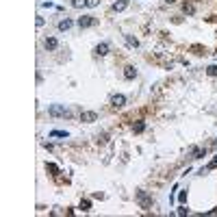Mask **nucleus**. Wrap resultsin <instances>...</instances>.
<instances>
[{
    "mask_svg": "<svg viewBox=\"0 0 217 217\" xmlns=\"http://www.w3.org/2000/svg\"><path fill=\"white\" fill-rule=\"evenodd\" d=\"M48 115H52V117H69V109L65 104H50L48 107Z\"/></svg>",
    "mask_w": 217,
    "mask_h": 217,
    "instance_id": "f03ea898",
    "label": "nucleus"
},
{
    "mask_svg": "<svg viewBox=\"0 0 217 217\" xmlns=\"http://www.w3.org/2000/svg\"><path fill=\"white\" fill-rule=\"evenodd\" d=\"M135 76H137V69H135L133 65H128V67H126V72H124V78H128V80H133Z\"/></svg>",
    "mask_w": 217,
    "mask_h": 217,
    "instance_id": "6e6552de",
    "label": "nucleus"
},
{
    "mask_svg": "<svg viewBox=\"0 0 217 217\" xmlns=\"http://www.w3.org/2000/svg\"><path fill=\"white\" fill-rule=\"evenodd\" d=\"M191 50H193L196 54H202V48H200V46H191Z\"/></svg>",
    "mask_w": 217,
    "mask_h": 217,
    "instance_id": "aec40b11",
    "label": "nucleus"
},
{
    "mask_svg": "<svg viewBox=\"0 0 217 217\" xmlns=\"http://www.w3.org/2000/svg\"><path fill=\"white\" fill-rule=\"evenodd\" d=\"M133 130H135V133H143V130H146V124L139 122V124H135V126H133Z\"/></svg>",
    "mask_w": 217,
    "mask_h": 217,
    "instance_id": "f3484780",
    "label": "nucleus"
},
{
    "mask_svg": "<svg viewBox=\"0 0 217 217\" xmlns=\"http://www.w3.org/2000/svg\"><path fill=\"white\" fill-rule=\"evenodd\" d=\"M215 167H217V154H215V159L206 165V167H202V170H200V174H204V172H208V170H215Z\"/></svg>",
    "mask_w": 217,
    "mask_h": 217,
    "instance_id": "9b49d317",
    "label": "nucleus"
},
{
    "mask_svg": "<svg viewBox=\"0 0 217 217\" xmlns=\"http://www.w3.org/2000/svg\"><path fill=\"white\" fill-rule=\"evenodd\" d=\"M191 154H193V159H202L204 154H206V148L202 150V148H191Z\"/></svg>",
    "mask_w": 217,
    "mask_h": 217,
    "instance_id": "1a4fd4ad",
    "label": "nucleus"
},
{
    "mask_svg": "<svg viewBox=\"0 0 217 217\" xmlns=\"http://www.w3.org/2000/svg\"><path fill=\"white\" fill-rule=\"evenodd\" d=\"M80 211H91V202L89 200H83L80 202Z\"/></svg>",
    "mask_w": 217,
    "mask_h": 217,
    "instance_id": "a211bd4d",
    "label": "nucleus"
},
{
    "mask_svg": "<svg viewBox=\"0 0 217 217\" xmlns=\"http://www.w3.org/2000/svg\"><path fill=\"white\" fill-rule=\"evenodd\" d=\"M206 74L208 76H217V65H208L206 67Z\"/></svg>",
    "mask_w": 217,
    "mask_h": 217,
    "instance_id": "2eb2a0df",
    "label": "nucleus"
},
{
    "mask_svg": "<svg viewBox=\"0 0 217 217\" xmlns=\"http://www.w3.org/2000/svg\"><path fill=\"white\" fill-rule=\"evenodd\" d=\"M46 170H48V172H52V174H59V167H57L54 163H48V165H46Z\"/></svg>",
    "mask_w": 217,
    "mask_h": 217,
    "instance_id": "dca6fc26",
    "label": "nucleus"
},
{
    "mask_svg": "<svg viewBox=\"0 0 217 217\" xmlns=\"http://www.w3.org/2000/svg\"><path fill=\"white\" fill-rule=\"evenodd\" d=\"M69 26H72V20H61L59 22V31H67Z\"/></svg>",
    "mask_w": 217,
    "mask_h": 217,
    "instance_id": "f8f14e48",
    "label": "nucleus"
},
{
    "mask_svg": "<svg viewBox=\"0 0 217 217\" xmlns=\"http://www.w3.org/2000/svg\"><path fill=\"white\" fill-rule=\"evenodd\" d=\"M126 7H128V0H119V2L113 5V11H124Z\"/></svg>",
    "mask_w": 217,
    "mask_h": 217,
    "instance_id": "9d476101",
    "label": "nucleus"
},
{
    "mask_svg": "<svg viewBox=\"0 0 217 217\" xmlns=\"http://www.w3.org/2000/svg\"><path fill=\"white\" fill-rule=\"evenodd\" d=\"M126 43L133 46V48H137V46H139V39H135L133 35H126Z\"/></svg>",
    "mask_w": 217,
    "mask_h": 217,
    "instance_id": "ddd939ff",
    "label": "nucleus"
},
{
    "mask_svg": "<svg viewBox=\"0 0 217 217\" xmlns=\"http://www.w3.org/2000/svg\"><path fill=\"white\" fill-rule=\"evenodd\" d=\"M95 22H98V20H95L93 15H83V17L78 20V26H80V28H89V26H93Z\"/></svg>",
    "mask_w": 217,
    "mask_h": 217,
    "instance_id": "20e7f679",
    "label": "nucleus"
},
{
    "mask_svg": "<svg viewBox=\"0 0 217 217\" xmlns=\"http://www.w3.org/2000/svg\"><path fill=\"white\" fill-rule=\"evenodd\" d=\"M43 46H46V50H57V46H59V41H57L54 37H48V39L43 41Z\"/></svg>",
    "mask_w": 217,
    "mask_h": 217,
    "instance_id": "0eeeda50",
    "label": "nucleus"
},
{
    "mask_svg": "<svg viewBox=\"0 0 217 217\" xmlns=\"http://www.w3.org/2000/svg\"><path fill=\"white\" fill-rule=\"evenodd\" d=\"M100 0H85V7H95Z\"/></svg>",
    "mask_w": 217,
    "mask_h": 217,
    "instance_id": "6ab92c4d",
    "label": "nucleus"
},
{
    "mask_svg": "<svg viewBox=\"0 0 217 217\" xmlns=\"http://www.w3.org/2000/svg\"><path fill=\"white\" fill-rule=\"evenodd\" d=\"M50 137H65L67 139V133L65 130H50Z\"/></svg>",
    "mask_w": 217,
    "mask_h": 217,
    "instance_id": "4468645a",
    "label": "nucleus"
},
{
    "mask_svg": "<svg viewBox=\"0 0 217 217\" xmlns=\"http://www.w3.org/2000/svg\"><path fill=\"white\" fill-rule=\"evenodd\" d=\"M165 2H176V0H165Z\"/></svg>",
    "mask_w": 217,
    "mask_h": 217,
    "instance_id": "4be33fe9",
    "label": "nucleus"
},
{
    "mask_svg": "<svg viewBox=\"0 0 217 217\" xmlns=\"http://www.w3.org/2000/svg\"><path fill=\"white\" fill-rule=\"evenodd\" d=\"M95 54H98V57H104V54H109V43H107V41L98 43V46H95Z\"/></svg>",
    "mask_w": 217,
    "mask_h": 217,
    "instance_id": "423d86ee",
    "label": "nucleus"
},
{
    "mask_svg": "<svg viewBox=\"0 0 217 217\" xmlns=\"http://www.w3.org/2000/svg\"><path fill=\"white\" fill-rule=\"evenodd\" d=\"M95 119H98V113H95V111H83L80 113V122L91 124V122H95Z\"/></svg>",
    "mask_w": 217,
    "mask_h": 217,
    "instance_id": "39448f33",
    "label": "nucleus"
},
{
    "mask_svg": "<svg viewBox=\"0 0 217 217\" xmlns=\"http://www.w3.org/2000/svg\"><path fill=\"white\" fill-rule=\"evenodd\" d=\"M124 104H126V95H122V93L111 95V107H113V109H122Z\"/></svg>",
    "mask_w": 217,
    "mask_h": 217,
    "instance_id": "7ed1b4c3",
    "label": "nucleus"
},
{
    "mask_svg": "<svg viewBox=\"0 0 217 217\" xmlns=\"http://www.w3.org/2000/svg\"><path fill=\"white\" fill-rule=\"evenodd\" d=\"M135 200H137V204L141 206V208H152V198L148 196V191H143V189H139L137 193H135Z\"/></svg>",
    "mask_w": 217,
    "mask_h": 217,
    "instance_id": "f257e3e1",
    "label": "nucleus"
},
{
    "mask_svg": "<svg viewBox=\"0 0 217 217\" xmlns=\"http://www.w3.org/2000/svg\"><path fill=\"white\" fill-rule=\"evenodd\" d=\"M185 13L191 15V13H193V7H191V5H185Z\"/></svg>",
    "mask_w": 217,
    "mask_h": 217,
    "instance_id": "412c9836",
    "label": "nucleus"
}]
</instances>
